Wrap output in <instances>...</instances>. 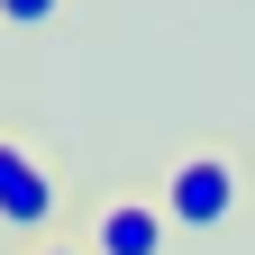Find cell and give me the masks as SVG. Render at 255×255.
I'll list each match as a JSON object with an SVG mask.
<instances>
[{"mask_svg": "<svg viewBox=\"0 0 255 255\" xmlns=\"http://www.w3.org/2000/svg\"><path fill=\"white\" fill-rule=\"evenodd\" d=\"M55 219H64V182L37 146H18V137H0V228L9 237H55Z\"/></svg>", "mask_w": 255, "mask_h": 255, "instance_id": "cell-2", "label": "cell"}, {"mask_svg": "<svg viewBox=\"0 0 255 255\" xmlns=\"http://www.w3.org/2000/svg\"><path fill=\"white\" fill-rule=\"evenodd\" d=\"M27 255H82V246L73 237H46V246H27Z\"/></svg>", "mask_w": 255, "mask_h": 255, "instance_id": "cell-5", "label": "cell"}, {"mask_svg": "<svg viewBox=\"0 0 255 255\" xmlns=\"http://www.w3.org/2000/svg\"><path fill=\"white\" fill-rule=\"evenodd\" d=\"M55 9H64V0H0V18H9V27H46Z\"/></svg>", "mask_w": 255, "mask_h": 255, "instance_id": "cell-4", "label": "cell"}, {"mask_svg": "<svg viewBox=\"0 0 255 255\" xmlns=\"http://www.w3.org/2000/svg\"><path fill=\"white\" fill-rule=\"evenodd\" d=\"M164 219L173 228H191V237H210V228H228L237 219V201H246V164L228 146H191V155H173V173H164Z\"/></svg>", "mask_w": 255, "mask_h": 255, "instance_id": "cell-1", "label": "cell"}, {"mask_svg": "<svg viewBox=\"0 0 255 255\" xmlns=\"http://www.w3.org/2000/svg\"><path fill=\"white\" fill-rule=\"evenodd\" d=\"M164 237H173L164 201H137V191H119V201H101V210H91L82 255H164Z\"/></svg>", "mask_w": 255, "mask_h": 255, "instance_id": "cell-3", "label": "cell"}]
</instances>
